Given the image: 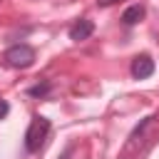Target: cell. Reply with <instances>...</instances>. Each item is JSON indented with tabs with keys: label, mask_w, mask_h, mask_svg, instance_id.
Masks as SVG:
<instances>
[{
	"label": "cell",
	"mask_w": 159,
	"mask_h": 159,
	"mask_svg": "<svg viewBox=\"0 0 159 159\" xmlns=\"http://www.w3.org/2000/svg\"><path fill=\"white\" fill-rule=\"evenodd\" d=\"M114 2H119V0H97L99 7H109V5H114Z\"/></svg>",
	"instance_id": "9c48e42d"
},
{
	"label": "cell",
	"mask_w": 159,
	"mask_h": 159,
	"mask_svg": "<svg viewBox=\"0 0 159 159\" xmlns=\"http://www.w3.org/2000/svg\"><path fill=\"white\" fill-rule=\"evenodd\" d=\"M5 62L10 67H15V70H27L35 62V50L30 45H22V42L20 45H12V47L5 50Z\"/></svg>",
	"instance_id": "3957f363"
},
{
	"label": "cell",
	"mask_w": 159,
	"mask_h": 159,
	"mask_svg": "<svg viewBox=\"0 0 159 159\" xmlns=\"http://www.w3.org/2000/svg\"><path fill=\"white\" fill-rule=\"evenodd\" d=\"M7 112H10V104H7L5 99H0V119H5V117H7Z\"/></svg>",
	"instance_id": "ba28073f"
},
{
	"label": "cell",
	"mask_w": 159,
	"mask_h": 159,
	"mask_svg": "<svg viewBox=\"0 0 159 159\" xmlns=\"http://www.w3.org/2000/svg\"><path fill=\"white\" fill-rule=\"evenodd\" d=\"M50 92V82H42V84H35V87H30L27 89V94L30 97H45Z\"/></svg>",
	"instance_id": "52a82bcc"
},
{
	"label": "cell",
	"mask_w": 159,
	"mask_h": 159,
	"mask_svg": "<svg viewBox=\"0 0 159 159\" xmlns=\"http://www.w3.org/2000/svg\"><path fill=\"white\" fill-rule=\"evenodd\" d=\"M142 17H144V7H142V5H129V7L122 12V22H124V25H137Z\"/></svg>",
	"instance_id": "8992f818"
},
{
	"label": "cell",
	"mask_w": 159,
	"mask_h": 159,
	"mask_svg": "<svg viewBox=\"0 0 159 159\" xmlns=\"http://www.w3.org/2000/svg\"><path fill=\"white\" fill-rule=\"evenodd\" d=\"M92 32H94V22H92V20H77V22L70 27V40L82 42V40H87Z\"/></svg>",
	"instance_id": "5b68a950"
},
{
	"label": "cell",
	"mask_w": 159,
	"mask_h": 159,
	"mask_svg": "<svg viewBox=\"0 0 159 159\" xmlns=\"http://www.w3.org/2000/svg\"><path fill=\"white\" fill-rule=\"evenodd\" d=\"M157 137H159V114H149L129 132V137L124 139L117 159H139V157H144L154 147Z\"/></svg>",
	"instance_id": "6da1fadb"
},
{
	"label": "cell",
	"mask_w": 159,
	"mask_h": 159,
	"mask_svg": "<svg viewBox=\"0 0 159 159\" xmlns=\"http://www.w3.org/2000/svg\"><path fill=\"white\" fill-rule=\"evenodd\" d=\"M154 75V60L149 55H137L132 60V77L134 80H147Z\"/></svg>",
	"instance_id": "277c9868"
},
{
	"label": "cell",
	"mask_w": 159,
	"mask_h": 159,
	"mask_svg": "<svg viewBox=\"0 0 159 159\" xmlns=\"http://www.w3.org/2000/svg\"><path fill=\"white\" fill-rule=\"evenodd\" d=\"M47 134H50V119L37 114V117L30 122L27 132H25V149H27V152H37V149L45 144Z\"/></svg>",
	"instance_id": "7a4b0ae2"
}]
</instances>
